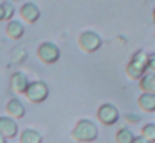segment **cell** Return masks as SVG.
<instances>
[{"label": "cell", "mask_w": 155, "mask_h": 143, "mask_svg": "<svg viewBox=\"0 0 155 143\" xmlns=\"http://www.w3.org/2000/svg\"><path fill=\"white\" fill-rule=\"evenodd\" d=\"M37 57L40 58V62L52 65V63H57L58 58H60V48H58V45H55L52 42H44L37 48Z\"/></svg>", "instance_id": "obj_5"}, {"label": "cell", "mask_w": 155, "mask_h": 143, "mask_svg": "<svg viewBox=\"0 0 155 143\" xmlns=\"http://www.w3.org/2000/svg\"><path fill=\"white\" fill-rule=\"evenodd\" d=\"M134 138H135V135L128 126H122L115 133V141L117 143H134Z\"/></svg>", "instance_id": "obj_15"}, {"label": "cell", "mask_w": 155, "mask_h": 143, "mask_svg": "<svg viewBox=\"0 0 155 143\" xmlns=\"http://www.w3.org/2000/svg\"><path fill=\"white\" fill-rule=\"evenodd\" d=\"M140 136H143L148 143H155V123H145L140 130Z\"/></svg>", "instance_id": "obj_16"}, {"label": "cell", "mask_w": 155, "mask_h": 143, "mask_svg": "<svg viewBox=\"0 0 155 143\" xmlns=\"http://www.w3.org/2000/svg\"><path fill=\"white\" fill-rule=\"evenodd\" d=\"M0 143H7V140H5V138H4V136H2V135H0Z\"/></svg>", "instance_id": "obj_22"}, {"label": "cell", "mask_w": 155, "mask_h": 143, "mask_svg": "<svg viewBox=\"0 0 155 143\" xmlns=\"http://www.w3.org/2000/svg\"><path fill=\"white\" fill-rule=\"evenodd\" d=\"M138 86H140L142 93L155 95V73H145V75L138 80Z\"/></svg>", "instance_id": "obj_13"}, {"label": "cell", "mask_w": 155, "mask_h": 143, "mask_svg": "<svg viewBox=\"0 0 155 143\" xmlns=\"http://www.w3.org/2000/svg\"><path fill=\"white\" fill-rule=\"evenodd\" d=\"M8 2H12V0H8Z\"/></svg>", "instance_id": "obj_26"}, {"label": "cell", "mask_w": 155, "mask_h": 143, "mask_svg": "<svg viewBox=\"0 0 155 143\" xmlns=\"http://www.w3.org/2000/svg\"><path fill=\"white\" fill-rule=\"evenodd\" d=\"M138 108L145 113H155V95L150 93H142L137 100Z\"/></svg>", "instance_id": "obj_12"}, {"label": "cell", "mask_w": 155, "mask_h": 143, "mask_svg": "<svg viewBox=\"0 0 155 143\" xmlns=\"http://www.w3.org/2000/svg\"><path fill=\"white\" fill-rule=\"evenodd\" d=\"M17 133H18V126L14 118H10V116H0V135L7 140V138L17 136Z\"/></svg>", "instance_id": "obj_7"}, {"label": "cell", "mask_w": 155, "mask_h": 143, "mask_svg": "<svg viewBox=\"0 0 155 143\" xmlns=\"http://www.w3.org/2000/svg\"><path fill=\"white\" fill-rule=\"evenodd\" d=\"M147 65H148V53L145 50H137L132 55L130 62L127 63V76L132 80H140L147 73Z\"/></svg>", "instance_id": "obj_2"}, {"label": "cell", "mask_w": 155, "mask_h": 143, "mask_svg": "<svg viewBox=\"0 0 155 143\" xmlns=\"http://www.w3.org/2000/svg\"><path fill=\"white\" fill-rule=\"evenodd\" d=\"M5 2H7V0H0V5H2V3H5Z\"/></svg>", "instance_id": "obj_23"}, {"label": "cell", "mask_w": 155, "mask_h": 143, "mask_svg": "<svg viewBox=\"0 0 155 143\" xmlns=\"http://www.w3.org/2000/svg\"><path fill=\"white\" fill-rule=\"evenodd\" d=\"M153 38H155V33H153Z\"/></svg>", "instance_id": "obj_25"}, {"label": "cell", "mask_w": 155, "mask_h": 143, "mask_svg": "<svg viewBox=\"0 0 155 143\" xmlns=\"http://www.w3.org/2000/svg\"><path fill=\"white\" fill-rule=\"evenodd\" d=\"M4 15H5V20H8V22H10V20L14 18V15H15V8L8 0L4 3Z\"/></svg>", "instance_id": "obj_17"}, {"label": "cell", "mask_w": 155, "mask_h": 143, "mask_svg": "<svg viewBox=\"0 0 155 143\" xmlns=\"http://www.w3.org/2000/svg\"><path fill=\"white\" fill-rule=\"evenodd\" d=\"M24 95L32 103H42L48 98V85L45 82H42V80L28 82V86H27Z\"/></svg>", "instance_id": "obj_3"}, {"label": "cell", "mask_w": 155, "mask_h": 143, "mask_svg": "<svg viewBox=\"0 0 155 143\" xmlns=\"http://www.w3.org/2000/svg\"><path fill=\"white\" fill-rule=\"evenodd\" d=\"M147 73H155V53H148V65Z\"/></svg>", "instance_id": "obj_18"}, {"label": "cell", "mask_w": 155, "mask_h": 143, "mask_svg": "<svg viewBox=\"0 0 155 143\" xmlns=\"http://www.w3.org/2000/svg\"><path fill=\"white\" fill-rule=\"evenodd\" d=\"M97 118L102 125L112 126L118 122L120 112H118V108L115 105H112V103H104V105H100L97 110Z\"/></svg>", "instance_id": "obj_6"}, {"label": "cell", "mask_w": 155, "mask_h": 143, "mask_svg": "<svg viewBox=\"0 0 155 143\" xmlns=\"http://www.w3.org/2000/svg\"><path fill=\"white\" fill-rule=\"evenodd\" d=\"M134 143H148V141L143 138V136H135V138H134Z\"/></svg>", "instance_id": "obj_20"}, {"label": "cell", "mask_w": 155, "mask_h": 143, "mask_svg": "<svg viewBox=\"0 0 155 143\" xmlns=\"http://www.w3.org/2000/svg\"><path fill=\"white\" fill-rule=\"evenodd\" d=\"M125 120H127L128 123H137V122H140V116L132 115V113H127V115H125Z\"/></svg>", "instance_id": "obj_19"}, {"label": "cell", "mask_w": 155, "mask_h": 143, "mask_svg": "<svg viewBox=\"0 0 155 143\" xmlns=\"http://www.w3.org/2000/svg\"><path fill=\"white\" fill-rule=\"evenodd\" d=\"M20 17L28 23H35L38 18H40V8H38L37 3L27 2V3H24L22 8H20Z\"/></svg>", "instance_id": "obj_9"}, {"label": "cell", "mask_w": 155, "mask_h": 143, "mask_svg": "<svg viewBox=\"0 0 155 143\" xmlns=\"http://www.w3.org/2000/svg\"><path fill=\"white\" fill-rule=\"evenodd\" d=\"M153 23H155V10H153Z\"/></svg>", "instance_id": "obj_24"}, {"label": "cell", "mask_w": 155, "mask_h": 143, "mask_svg": "<svg viewBox=\"0 0 155 143\" xmlns=\"http://www.w3.org/2000/svg\"><path fill=\"white\" fill-rule=\"evenodd\" d=\"M27 86H28V78H27L25 73H22V72L12 73V76H10V88H12V92L17 93V95H24L25 90H27Z\"/></svg>", "instance_id": "obj_8"}, {"label": "cell", "mask_w": 155, "mask_h": 143, "mask_svg": "<svg viewBox=\"0 0 155 143\" xmlns=\"http://www.w3.org/2000/svg\"><path fill=\"white\" fill-rule=\"evenodd\" d=\"M20 143H42V135L37 130L25 128L20 133Z\"/></svg>", "instance_id": "obj_14"}, {"label": "cell", "mask_w": 155, "mask_h": 143, "mask_svg": "<svg viewBox=\"0 0 155 143\" xmlns=\"http://www.w3.org/2000/svg\"><path fill=\"white\" fill-rule=\"evenodd\" d=\"M72 138L75 141H82V143L95 141L98 138V126L92 120L82 118L75 123L74 130H72Z\"/></svg>", "instance_id": "obj_1"}, {"label": "cell", "mask_w": 155, "mask_h": 143, "mask_svg": "<svg viewBox=\"0 0 155 143\" xmlns=\"http://www.w3.org/2000/svg\"><path fill=\"white\" fill-rule=\"evenodd\" d=\"M78 47L85 53H94L102 47V37L94 30H85L78 37Z\"/></svg>", "instance_id": "obj_4"}, {"label": "cell", "mask_w": 155, "mask_h": 143, "mask_svg": "<svg viewBox=\"0 0 155 143\" xmlns=\"http://www.w3.org/2000/svg\"><path fill=\"white\" fill-rule=\"evenodd\" d=\"M5 32H7V37L12 40H18L24 37L25 33V27L22 22H18V20H10V22L7 23V28H5Z\"/></svg>", "instance_id": "obj_11"}, {"label": "cell", "mask_w": 155, "mask_h": 143, "mask_svg": "<svg viewBox=\"0 0 155 143\" xmlns=\"http://www.w3.org/2000/svg\"><path fill=\"white\" fill-rule=\"evenodd\" d=\"M2 20H5V15H4V3L0 5V22H2Z\"/></svg>", "instance_id": "obj_21"}, {"label": "cell", "mask_w": 155, "mask_h": 143, "mask_svg": "<svg viewBox=\"0 0 155 143\" xmlns=\"http://www.w3.org/2000/svg\"><path fill=\"white\" fill-rule=\"evenodd\" d=\"M7 113L10 118H24L25 116V105L18 98H12L7 103Z\"/></svg>", "instance_id": "obj_10"}]
</instances>
